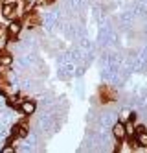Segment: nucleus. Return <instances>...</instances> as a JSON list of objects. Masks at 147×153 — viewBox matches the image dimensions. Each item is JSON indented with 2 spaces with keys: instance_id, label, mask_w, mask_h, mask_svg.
<instances>
[{
  "instance_id": "nucleus-1",
  "label": "nucleus",
  "mask_w": 147,
  "mask_h": 153,
  "mask_svg": "<svg viewBox=\"0 0 147 153\" xmlns=\"http://www.w3.org/2000/svg\"><path fill=\"white\" fill-rule=\"evenodd\" d=\"M18 109H20V113H22V114H33V113H35V102H31V100L20 102Z\"/></svg>"
},
{
  "instance_id": "nucleus-2",
  "label": "nucleus",
  "mask_w": 147,
  "mask_h": 153,
  "mask_svg": "<svg viewBox=\"0 0 147 153\" xmlns=\"http://www.w3.org/2000/svg\"><path fill=\"white\" fill-rule=\"evenodd\" d=\"M20 30H22V24L18 22V20H11V22H9V26L6 28L7 35H11V37H17V35L20 33Z\"/></svg>"
},
{
  "instance_id": "nucleus-3",
  "label": "nucleus",
  "mask_w": 147,
  "mask_h": 153,
  "mask_svg": "<svg viewBox=\"0 0 147 153\" xmlns=\"http://www.w3.org/2000/svg\"><path fill=\"white\" fill-rule=\"evenodd\" d=\"M112 135H114L118 140H123V138L127 137V133H125V124H121V122L114 124V127H112Z\"/></svg>"
},
{
  "instance_id": "nucleus-4",
  "label": "nucleus",
  "mask_w": 147,
  "mask_h": 153,
  "mask_svg": "<svg viewBox=\"0 0 147 153\" xmlns=\"http://www.w3.org/2000/svg\"><path fill=\"white\" fill-rule=\"evenodd\" d=\"M2 15L7 19H13L15 17V6L13 4H2Z\"/></svg>"
},
{
  "instance_id": "nucleus-5",
  "label": "nucleus",
  "mask_w": 147,
  "mask_h": 153,
  "mask_svg": "<svg viewBox=\"0 0 147 153\" xmlns=\"http://www.w3.org/2000/svg\"><path fill=\"white\" fill-rule=\"evenodd\" d=\"M13 65V56L11 53H0V67H11Z\"/></svg>"
},
{
  "instance_id": "nucleus-6",
  "label": "nucleus",
  "mask_w": 147,
  "mask_h": 153,
  "mask_svg": "<svg viewBox=\"0 0 147 153\" xmlns=\"http://www.w3.org/2000/svg\"><path fill=\"white\" fill-rule=\"evenodd\" d=\"M136 144L147 148V133H145V131H138V135H136Z\"/></svg>"
},
{
  "instance_id": "nucleus-7",
  "label": "nucleus",
  "mask_w": 147,
  "mask_h": 153,
  "mask_svg": "<svg viewBox=\"0 0 147 153\" xmlns=\"http://www.w3.org/2000/svg\"><path fill=\"white\" fill-rule=\"evenodd\" d=\"M134 131H136V129H134L132 122H127V124H125V133H127V135H134Z\"/></svg>"
},
{
  "instance_id": "nucleus-8",
  "label": "nucleus",
  "mask_w": 147,
  "mask_h": 153,
  "mask_svg": "<svg viewBox=\"0 0 147 153\" xmlns=\"http://www.w3.org/2000/svg\"><path fill=\"white\" fill-rule=\"evenodd\" d=\"M13 151H15L13 146H6V148H2V153H13Z\"/></svg>"
}]
</instances>
